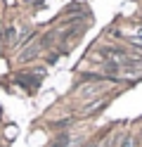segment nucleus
<instances>
[{"label": "nucleus", "mask_w": 142, "mask_h": 147, "mask_svg": "<svg viewBox=\"0 0 142 147\" xmlns=\"http://www.w3.org/2000/svg\"><path fill=\"white\" fill-rule=\"evenodd\" d=\"M3 38H5V40H12V38H14V29H5Z\"/></svg>", "instance_id": "obj_1"}, {"label": "nucleus", "mask_w": 142, "mask_h": 147, "mask_svg": "<svg viewBox=\"0 0 142 147\" xmlns=\"http://www.w3.org/2000/svg\"><path fill=\"white\" fill-rule=\"evenodd\" d=\"M66 142H69V135H62L59 140H57V145H55V147H66Z\"/></svg>", "instance_id": "obj_2"}]
</instances>
